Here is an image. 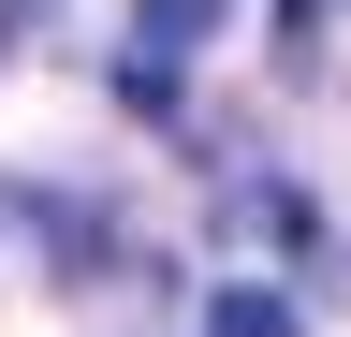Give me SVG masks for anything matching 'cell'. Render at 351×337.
Segmentation results:
<instances>
[{"label":"cell","mask_w":351,"mask_h":337,"mask_svg":"<svg viewBox=\"0 0 351 337\" xmlns=\"http://www.w3.org/2000/svg\"><path fill=\"white\" fill-rule=\"evenodd\" d=\"M205 30H219V0H132V59H176Z\"/></svg>","instance_id":"obj_1"},{"label":"cell","mask_w":351,"mask_h":337,"mask_svg":"<svg viewBox=\"0 0 351 337\" xmlns=\"http://www.w3.org/2000/svg\"><path fill=\"white\" fill-rule=\"evenodd\" d=\"M205 337H293V293H219Z\"/></svg>","instance_id":"obj_2"},{"label":"cell","mask_w":351,"mask_h":337,"mask_svg":"<svg viewBox=\"0 0 351 337\" xmlns=\"http://www.w3.org/2000/svg\"><path fill=\"white\" fill-rule=\"evenodd\" d=\"M44 249L59 264H103V205H44Z\"/></svg>","instance_id":"obj_3"}]
</instances>
